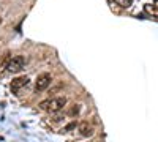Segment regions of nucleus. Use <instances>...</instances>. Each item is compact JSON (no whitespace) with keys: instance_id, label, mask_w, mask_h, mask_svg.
<instances>
[{"instance_id":"obj_6","label":"nucleus","mask_w":158,"mask_h":142,"mask_svg":"<svg viewBox=\"0 0 158 142\" xmlns=\"http://www.w3.org/2000/svg\"><path fill=\"white\" fill-rule=\"evenodd\" d=\"M112 5H117L120 8H130L131 6V0H109Z\"/></svg>"},{"instance_id":"obj_2","label":"nucleus","mask_w":158,"mask_h":142,"mask_svg":"<svg viewBox=\"0 0 158 142\" xmlns=\"http://www.w3.org/2000/svg\"><path fill=\"white\" fill-rule=\"evenodd\" d=\"M65 104H67V98L65 96H57V98H51V99H44L40 103V108L43 111L49 112V114H57L60 112Z\"/></svg>"},{"instance_id":"obj_1","label":"nucleus","mask_w":158,"mask_h":142,"mask_svg":"<svg viewBox=\"0 0 158 142\" xmlns=\"http://www.w3.org/2000/svg\"><path fill=\"white\" fill-rule=\"evenodd\" d=\"M25 67V59L22 55H15V57H6L0 63V71H10V73H21Z\"/></svg>"},{"instance_id":"obj_3","label":"nucleus","mask_w":158,"mask_h":142,"mask_svg":"<svg viewBox=\"0 0 158 142\" xmlns=\"http://www.w3.org/2000/svg\"><path fill=\"white\" fill-rule=\"evenodd\" d=\"M30 84V79L27 76H21V77H16V79H13L10 88H11V92L15 93V95H19V92L24 88V87H27Z\"/></svg>"},{"instance_id":"obj_7","label":"nucleus","mask_w":158,"mask_h":142,"mask_svg":"<svg viewBox=\"0 0 158 142\" xmlns=\"http://www.w3.org/2000/svg\"><path fill=\"white\" fill-rule=\"evenodd\" d=\"M77 112H79V106H77V104H76V108H73V109H71V111H70V114H71V115H73V114H77Z\"/></svg>"},{"instance_id":"obj_4","label":"nucleus","mask_w":158,"mask_h":142,"mask_svg":"<svg viewBox=\"0 0 158 142\" xmlns=\"http://www.w3.org/2000/svg\"><path fill=\"white\" fill-rule=\"evenodd\" d=\"M51 82H52V77H51V74H48V73L40 74V76L36 77L35 90H36V92H44V90L51 85Z\"/></svg>"},{"instance_id":"obj_5","label":"nucleus","mask_w":158,"mask_h":142,"mask_svg":"<svg viewBox=\"0 0 158 142\" xmlns=\"http://www.w3.org/2000/svg\"><path fill=\"white\" fill-rule=\"evenodd\" d=\"M79 131H81V134H82L84 137H90L92 134H94V128H92V125H89V123L85 122V123L79 125Z\"/></svg>"}]
</instances>
